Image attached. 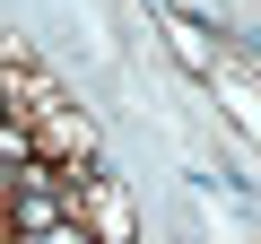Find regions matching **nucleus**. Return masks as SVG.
<instances>
[{
  "label": "nucleus",
  "instance_id": "1",
  "mask_svg": "<svg viewBox=\"0 0 261 244\" xmlns=\"http://www.w3.org/2000/svg\"><path fill=\"white\" fill-rule=\"evenodd\" d=\"M18 244H96V235H87V218H53V227H27Z\"/></svg>",
  "mask_w": 261,
  "mask_h": 244
}]
</instances>
